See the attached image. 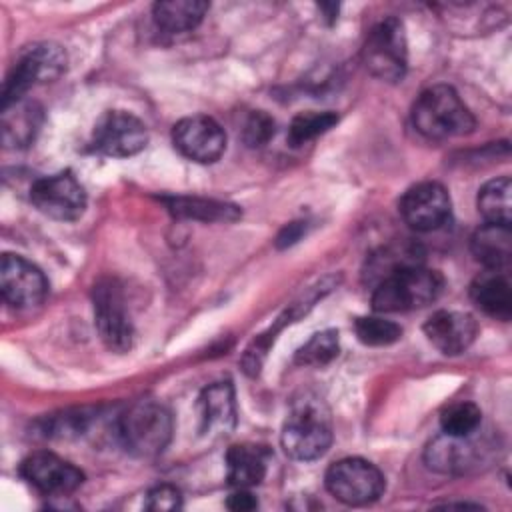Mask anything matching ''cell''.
<instances>
[{"label":"cell","mask_w":512,"mask_h":512,"mask_svg":"<svg viewBox=\"0 0 512 512\" xmlns=\"http://www.w3.org/2000/svg\"><path fill=\"white\" fill-rule=\"evenodd\" d=\"M332 436L330 410L318 396L302 394L290 404L280 432V444L290 458L310 462L324 456Z\"/></svg>","instance_id":"cell-1"},{"label":"cell","mask_w":512,"mask_h":512,"mask_svg":"<svg viewBox=\"0 0 512 512\" xmlns=\"http://www.w3.org/2000/svg\"><path fill=\"white\" fill-rule=\"evenodd\" d=\"M412 124L430 140H446L470 134L476 120L452 86L434 84L414 100Z\"/></svg>","instance_id":"cell-2"},{"label":"cell","mask_w":512,"mask_h":512,"mask_svg":"<svg viewBox=\"0 0 512 512\" xmlns=\"http://www.w3.org/2000/svg\"><path fill=\"white\" fill-rule=\"evenodd\" d=\"M444 288L440 272L422 264L406 266L386 276L372 290V308L376 312H408L432 304Z\"/></svg>","instance_id":"cell-3"},{"label":"cell","mask_w":512,"mask_h":512,"mask_svg":"<svg viewBox=\"0 0 512 512\" xmlns=\"http://www.w3.org/2000/svg\"><path fill=\"white\" fill-rule=\"evenodd\" d=\"M172 414L154 400L130 404L118 420V436L124 448L138 458H154L166 450L172 440Z\"/></svg>","instance_id":"cell-4"},{"label":"cell","mask_w":512,"mask_h":512,"mask_svg":"<svg viewBox=\"0 0 512 512\" xmlns=\"http://www.w3.org/2000/svg\"><path fill=\"white\" fill-rule=\"evenodd\" d=\"M362 62L366 70L384 80L400 82L408 68V44L404 24L396 16L376 22L362 46Z\"/></svg>","instance_id":"cell-5"},{"label":"cell","mask_w":512,"mask_h":512,"mask_svg":"<svg viewBox=\"0 0 512 512\" xmlns=\"http://www.w3.org/2000/svg\"><path fill=\"white\" fill-rule=\"evenodd\" d=\"M66 52L54 42H34L26 46L2 88V106L22 100L30 86L40 82H52L66 70Z\"/></svg>","instance_id":"cell-6"},{"label":"cell","mask_w":512,"mask_h":512,"mask_svg":"<svg viewBox=\"0 0 512 512\" xmlns=\"http://www.w3.org/2000/svg\"><path fill=\"white\" fill-rule=\"evenodd\" d=\"M94 322L104 346L112 352H128L134 342V326L126 308L122 284L112 278H100L92 288Z\"/></svg>","instance_id":"cell-7"},{"label":"cell","mask_w":512,"mask_h":512,"mask_svg":"<svg viewBox=\"0 0 512 512\" xmlns=\"http://www.w3.org/2000/svg\"><path fill=\"white\" fill-rule=\"evenodd\" d=\"M326 490L348 506H366L376 502L384 488L386 480L378 466L364 458H342L328 466L324 476Z\"/></svg>","instance_id":"cell-8"},{"label":"cell","mask_w":512,"mask_h":512,"mask_svg":"<svg viewBox=\"0 0 512 512\" xmlns=\"http://www.w3.org/2000/svg\"><path fill=\"white\" fill-rule=\"evenodd\" d=\"M476 432L468 436H450L442 432L436 436L424 452L428 468L440 474H466L478 470L482 464H488L496 446L480 440Z\"/></svg>","instance_id":"cell-9"},{"label":"cell","mask_w":512,"mask_h":512,"mask_svg":"<svg viewBox=\"0 0 512 512\" xmlns=\"http://www.w3.org/2000/svg\"><path fill=\"white\" fill-rule=\"evenodd\" d=\"M30 202L48 218L72 222L86 210V192L70 170H62L38 178L30 188Z\"/></svg>","instance_id":"cell-10"},{"label":"cell","mask_w":512,"mask_h":512,"mask_svg":"<svg viewBox=\"0 0 512 512\" xmlns=\"http://www.w3.org/2000/svg\"><path fill=\"white\" fill-rule=\"evenodd\" d=\"M148 130L140 118L126 110H108L94 124L92 146L112 158H128L144 150Z\"/></svg>","instance_id":"cell-11"},{"label":"cell","mask_w":512,"mask_h":512,"mask_svg":"<svg viewBox=\"0 0 512 512\" xmlns=\"http://www.w3.org/2000/svg\"><path fill=\"white\" fill-rule=\"evenodd\" d=\"M400 216L416 232H432L450 220L452 202L440 182H418L400 198Z\"/></svg>","instance_id":"cell-12"},{"label":"cell","mask_w":512,"mask_h":512,"mask_svg":"<svg viewBox=\"0 0 512 512\" xmlns=\"http://www.w3.org/2000/svg\"><path fill=\"white\" fill-rule=\"evenodd\" d=\"M172 142L184 158L198 164H212L226 150V132L214 118L194 114L174 124Z\"/></svg>","instance_id":"cell-13"},{"label":"cell","mask_w":512,"mask_h":512,"mask_svg":"<svg viewBox=\"0 0 512 512\" xmlns=\"http://www.w3.org/2000/svg\"><path fill=\"white\" fill-rule=\"evenodd\" d=\"M20 476L46 496H66L84 482L80 468L48 450L26 456L20 464Z\"/></svg>","instance_id":"cell-14"},{"label":"cell","mask_w":512,"mask_h":512,"mask_svg":"<svg viewBox=\"0 0 512 512\" xmlns=\"http://www.w3.org/2000/svg\"><path fill=\"white\" fill-rule=\"evenodd\" d=\"M0 290L12 308H34L46 298L48 280L30 260L18 254H4L0 262Z\"/></svg>","instance_id":"cell-15"},{"label":"cell","mask_w":512,"mask_h":512,"mask_svg":"<svg viewBox=\"0 0 512 512\" xmlns=\"http://www.w3.org/2000/svg\"><path fill=\"white\" fill-rule=\"evenodd\" d=\"M424 334L442 354L464 352L478 334V322L468 312L438 310L424 322Z\"/></svg>","instance_id":"cell-16"},{"label":"cell","mask_w":512,"mask_h":512,"mask_svg":"<svg viewBox=\"0 0 512 512\" xmlns=\"http://www.w3.org/2000/svg\"><path fill=\"white\" fill-rule=\"evenodd\" d=\"M198 418L204 434H226L236 426V398L230 382H214L198 396Z\"/></svg>","instance_id":"cell-17"},{"label":"cell","mask_w":512,"mask_h":512,"mask_svg":"<svg viewBox=\"0 0 512 512\" xmlns=\"http://www.w3.org/2000/svg\"><path fill=\"white\" fill-rule=\"evenodd\" d=\"M472 302L488 316L510 320L512 292L504 270H484L470 284Z\"/></svg>","instance_id":"cell-18"},{"label":"cell","mask_w":512,"mask_h":512,"mask_svg":"<svg viewBox=\"0 0 512 512\" xmlns=\"http://www.w3.org/2000/svg\"><path fill=\"white\" fill-rule=\"evenodd\" d=\"M268 448L258 444H234L226 452V480L232 488L258 486L266 476Z\"/></svg>","instance_id":"cell-19"},{"label":"cell","mask_w":512,"mask_h":512,"mask_svg":"<svg viewBox=\"0 0 512 512\" xmlns=\"http://www.w3.org/2000/svg\"><path fill=\"white\" fill-rule=\"evenodd\" d=\"M472 254L486 270H506L512 260V234L510 226L504 224H482L470 242Z\"/></svg>","instance_id":"cell-20"},{"label":"cell","mask_w":512,"mask_h":512,"mask_svg":"<svg viewBox=\"0 0 512 512\" xmlns=\"http://www.w3.org/2000/svg\"><path fill=\"white\" fill-rule=\"evenodd\" d=\"M42 122V108L36 102L16 100L2 106V142L6 148L28 146Z\"/></svg>","instance_id":"cell-21"},{"label":"cell","mask_w":512,"mask_h":512,"mask_svg":"<svg viewBox=\"0 0 512 512\" xmlns=\"http://www.w3.org/2000/svg\"><path fill=\"white\" fill-rule=\"evenodd\" d=\"M210 4L202 0H166L152 6V18L156 26L168 34H182L194 30Z\"/></svg>","instance_id":"cell-22"},{"label":"cell","mask_w":512,"mask_h":512,"mask_svg":"<svg viewBox=\"0 0 512 512\" xmlns=\"http://www.w3.org/2000/svg\"><path fill=\"white\" fill-rule=\"evenodd\" d=\"M168 210L178 218H192L202 222H234L242 216L238 206L218 200H206V198H190V196H172L162 198Z\"/></svg>","instance_id":"cell-23"},{"label":"cell","mask_w":512,"mask_h":512,"mask_svg":"<svg viewBox=\"0 0 512 512\" xmlns=\"http://www.w3.org/2000/svg\"><path fill=\"white\" fill-rule=\"evenodd\" d=\"M422 264V250L416 244H392L374 252L364 268V278L368 284H378L386 276L400 268Z\"/></svg>","instance_id":"cell-24"},{"label":"cell","mask_w":512,"mask_h":512,"mask_svg":"<svg viewBox=\"0 0 512 512\" xmlns=\"http://www.w3.org/2000/svg\"><path fill=\"white\" fill-rule=\"evenodd\" d=\"M510 194H512V182L508 176L488 180L478 190L476 204H478V212L484 216L486 222L510 226V220H512Z\"/></svg>","instance_id":"cell-25"},{"label":"cell","mask_w":512,"mask_h":512,"mask_svg":"<svg viewBox=\"0 0 512 512\" xmlns=\"http://www.w3.org/2000/svg\"><path fill=\"white\" fill-rule=\"evenodd\" d=\"M336 122H338V114L332 110L302 112V114L294 116V120L288 126V142L292 146H302V144L326 134Z\"/></svg>","instance_id":"cell-26"},{"label":"cell","mask_w":512,"mask_h":512,"mask_svg":"<svg viewBox=\"0 0 512 512\" xmlns=\"http://www.w3.org/2000/svg\"><path fill=\"white\" fill-rule=\"evenodd\" d=\"M482 410L474 402H454L440 414V428L450 436H468L480 428Z\"/></svg>","instance_id":"cell-27"},{"label":"cell","mask_w":512,"mask_h":512,"mask_svg":"<svg viewBox=\"0 0 512 512\" xmlns=\"http://www.w3.org/2000/svg\"><path fill=\"white\" fill-rule=\"evenodd\" d=\"M340 340L336 330H322L312 334V338L296 352L294 362L300 366H324L338 356Z\"/></svg>","instance_id":"cell-28"},{"label":"cell","mask_w":512,"mask_h":512,"mask_svg":"<svg viewBox=\"0 0 512 512\" xmlns=\"http://www.w3.org/2000/svg\"><path fill=\"white\" fill-rule=\"evenodd\" d=\"M356 338L366 346H388L400 340L402 328L380 316H360L354 322Z\"/></svg>","instance_id":"cell-29"},{"label":"cell","mask_w":512,"mask_h":512,"mask_svg":"<svg viewBox=\"0 0 512 512\" xmlns=\"http://www.w3.org/2000/svg\"><path fill=\"white\" fill-rule=\"evenodd\" d=\"M274 120L272 116H268L262 110H254L248 120L244 122V130H242V138L248 146H262L266 144L272 136H274Z\"/></svg>","instance_id":"cell-30"},{"label":"cell","mask_w":512,"mask_h":512,"mask_svg":"<svg viewBox=\"0 0 512 512\" xmlns=\"http://www.w3.org/2000/svg\"><path fill=\"white\" fill-rule=\"evenodd\" d=\"M88 426V414L84 412H64L60 416H50L46 420V426L42 428V432H46V436H70V434H82Z\"/></svg>","instance_id":"cell-31"},{"label":"cell","mask_w":512,"mask_h":512,"mask_svg":"<svg viewBox=\"0 0 512 512\" xmlns=\"http://www.w3.org/2000/svg\"><path fill=\"white\" fill-rule=\"evenodd\" d=\"M182 506V494L176 486L172 484H158L146 494L144 508L152 512H166V510H176Z\"/></svg>","instance_id":"cell-32"},{"label":"cell","mask_w":512,"mask_h":512,"mask_svg":"<svg viewBox=\"0 0 512 512\" xmlns=\"http://www.w3.org/2000/svg\"><path fill=\"white\" fill-rule=\"evenodd\" d=\"M226 506L230 510H236V512H248V510H254L258 506V500L254 498L252 492H248V488H236V492H232L228 496Z\"/></svg>","instance_id":"cell-33"},{"label":"cell","mask_w":512,"mask_h":512,"mask_svg":"<svg viewBox=\"0 0 512 512\" xmlns=\"http://www.w3.org/2000/svg\"><path fill=\"white\" fill-rule=\"evenodd\" d=\"M302 222H292V224H288L282 232H280V236H278V246L280 248H284V246H290V244H294L300 236H302Z\"/></svg>","instance_id":"cell-34"}]
</instances>
